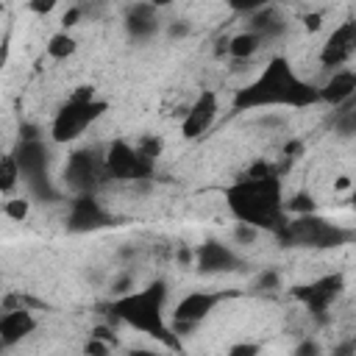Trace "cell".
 <instances>
[{
  "label": "cell",
  "instance_id": "obj_1",
  "mask_svg": "<svg viewBox=\"0 0 356 356\" xmlns=\"http://www.w3.org/2000/svg\"><path fill=\"white\" fill-rule=\"evenodd\" d=\"M320 103V86L303 81L284 56H273L267 67L242 89H236L231 106L234 111L250 108H270V106H289V108H309Z\"/></svg>",
  "mask_w": 356,
  "mask_h": 356
},
{
  "label": "cell",
  "instance_id": "obj_2",
  "mask_svg": "<svg viewBox=\"0 0 356 356\" xmlns=\"http://www.w3.org/2000/svg\"><path fill=\"white\" fill-rule=\"evenodd\" d=\"M222 195L236 222L270 231L275 239L284 234L289 214L281 175H242L231 186H225Z\"/></svg>",
  "mask_w": 356,
  "mask_h": 356
},
{
  "label": "cell",
  "instance_id": "obj_3",
  "mask_svg": "<svg viewBox=\"0 0 356 356\" xmlns=\"http://www.w3.org/2000/svg\"><path fill=\"white\" fill-rule=\"evenodd\" d=\"M164 300H167V284L161 278L150 281L147 286L120 295L114 298L106 312L111 320H120L147 337H153L156 342H161L170 350H181V337L172 331V325L164 317Z\"/></svg>",
  "mask_w": 356,
  "mask_h": 356
},
{
  "label": "cell",
  "instance_id": "obj_4",
  "mask_svg": "<svg viewBox=\"0 0 356 356\" xmlns=\"http://www.w3.org/2000/svg\"><path fill=\"white\" fill-rule=\"evenodd\" d=\"M281 245L286 248H314V250H328V248H342L356 242V228H342L331 222L328 217L320 214H298L289 217L284 234L278 236Z\"/></svg>",
  "mask_w": 356,
  "mask_h": 356
},
{
  "label": "cell",
  "instance_id": "obj_5",
  "mask_svg": "<svg viewBox=\"0 0 356 356\" xmlns=\"http://www.w3.org/2000/svg\"><path fill=\"white\" fill-rule=\"evenodd\" d=\"M108 103L100 100L95 95L92 86H81L53 117L50 122V139L56 145H67V142H75L95 120H100L106 114Z\"/></svg>",
  "mask_w": 356,
  "mask_h": 356
},
{
  "label": "cell",
  "instance_id": "obj_6",
  "mask_svg": "<svg viewBox=\"0 0 356 356\" xmlns=\"http://www.w3.org/2000/svg\"><path fill=\"white\" fill-rule=\"evenodd\" d=\"M11 153L19 164L22 181L28 184L31 195L36 200H56L58 192H56V186L50 184V175H47V164H50L47 145L42 139H19Z\"/></svg>",
  "mask_w": 356,
  "mask_h": 356
},
{
  "label": "cell",
  "instance_id": "obj_7",
  "mask_svg": "<svg viewBox=\"0 0 356 356\" xmlns=\"http://www.w3.org/2000/svg\"><path fill=\"white\" fill-rule=\"evenodd\" d=\"M106 181H108L106 153H100L97 147H78L67 156L64 184L75 195H95Z\"/></svg>",
  "mask_w": 356,
  "mask_h": 356
},
{
  "label": "cell",
  "instance_id": "obj_8",
  "mask_svg": "<svg viewBox=\"0 0 356 356\" xmlns=\"http://www.w3.org/2000/svg\"><path fill=\"white\" fill-rule=\"evenodd\" d=\"M239 292H234V289H217V292H206V289H197V292H189V295H184L178 303H175V309H172V331L178 334V337H184V334H189L197 323H203L222 300H228V298H236Z\"/></svg>",
  "mask_w": 356,
  "mask_h": 356
},
{
  "label": "cell",
  "instance_id": "obj_9",
  "mask_svg": "<svg viewBox=\"0 0 356 356\" xmlns=\"http://www.w3.org/2000/svg\"><path fill=\"white\" fill-rule=\"evenodd\" d=\"M106 167H108V178L114 181H145L153 175L156 161L147 159L136 145L125 139H114L106 150Z\"/></svg>",
  "mask_w": 356,
  "mask_h": 356
},
{
  "label": "cell",
  "instance_id": "obj_10",
  "mask_svg": "<svg viewBox=\"0 0 356 356\" xmlns=\"http://www.w3.org/2000/svg\"><path fill=\"white\" fill-rule=\"evenodd\" d=\"M342 289H345V275L342 273H325V275H320V278H314L309 284L292 286L289 292L312 317L323 320L325 312L331 309V303L342 295Z\"/></svg>",
  "mask_w": 356,
  "mask_h": 356
},
{
  "label": "cell",
  "instance_id": "obj_11",
  "mask_svg": "<svg viewBox=\"0 0 356 356\" xmlns=\"http://www.w3.org/2000/svg\"><path fill=\"white\" fill-rule=\"evenodd\" d=\"M117 225V217L97 200V195H75L67 214V231L70 234H89Z\"/></svg>",
  "mask_w": 356,
  "mask_h": 356
},
{
  "label": "cell",
  "instance_id": "obj_12",
  "mask_svg": "<svg viewBox=\"0 0 356 356\" xmlns=\"http://www.w3.org/2000/svg\"><path fill=\"white\" fill-rule=\"evenodd\" d=\"M353 56H356V19H345L325 36L320 47V64L337 72V67L348 64Z\"/></svg>",
  "mask_w": 356,
  "mask_h": 356
},
{
  "label": "cell",
  "instance_id": "obj_13",
  "mask_svg": "<svg viewBox=\"0 0 356 356\" xmlns=\"http://www.w3.org/2000/svg\"><path fill=\"white\" fill-rule=\"evenodd\" d=\"M195 267L203 275H217V273H236L245 267V261L222 242L206 239L203 245L195 248Z\"/></svg>",
  "mask_w": 356,
  "mask_h": 356
},
{
  "label": "cell",
  "instance_id": "obj_14",
  "mask_svg": "<svg viewBox=\"0 0 356 356\" xmlns=\"http://www.w3.org/2000/svg\"><path fill=\"white\" fill-rule=\"evenodd\" d=\"M217 111H220L217 92H214V89H203V92L192 100V106L186 108V114H184V122H181L184 139H197V136H203V134L211 128V122L217 120Z\"/></svg>",
  "mask_w": 356,
  "mask_h": 356
},
{
  "label": "cell",
  "instance_id": "obj_15",
  "mask_svg": "<svg viewBox=\"0 0 356 356\" xmlns=\"http://www.w3.org/2000/svg\"><path fill=\"white\" fill-rule=\"evenodd\" d=\"M122 25L128 31L131 39H150L161 31V17H159V8L153 3H134L125 8V17H122Z\"/></svg>",
  "mask_w": 356,
  "mask_h": 356
},
{
  "label": "cell",
  "instance_id": "obj_16",
  "mask_svg": "<svg viewBox=\"0 0 356 356\" xmlns=\"http://www.w3.org/2000/svg\"><path fill=\"white\" fill-rule=\"evenodd\" d=\"M356 97V72L353 70H337L328 75V81L320 86V103L328 106H345Z\"/></svg>",
  "mask_w": 356,
  "mask_h": 356
},
{
  "label": "cell",
  "instance_id": "obj_17",
  "mask_svg": "<svg viewBox=\"0 0 356 356\" xmlns=\"http://www.w3.org/2000/svg\"><path fill=\"white\" fill-rule=\"evenodd\" d=\"M33 331H36L33 312H3V317H0V345L3 348H14Z\"/></svg>",
  "mask_w": 356,
  "mask_h": 356
},
{
  "label": "cell",
  "instance_id": "obj_18",
  "mask_svg": "<svg viewBox=\"0 0 356 356\" xmlns=\"http://www.w3.org/2000/svg\"><path fill=\"white\" fill-rule=\"evenodd\" d=\"M245 31H253L256 36H261V42L264 39H275V36L284 33V17H281V11L275 6H261L248 17Z\"/></svg>",
  "mask_w": 356,
  "mask_h": 356
},
{
  "label": "cell",
  "instance_id": "obj_19",
  "mask_svg": "<svg viewBox=\"0 0 356 356\" xmlns=\"http://www.w3.org/2000/svg\"><path fill=\"white\" fill-rule=\"evenodd\" d=\"M259 47H261V36H256L253 31H239V33H234L228 39V56L231 58H239V61L250 58Z\"/></svg>",
  "mask_w": 356,
  "mask_h": 356
},
{
  "label": "cell",
  "instance_id": "obj_20",
  "mask_svg": "<svg viewBox=\"0 0 356 356\" xmlns=\"http://www.w3.org/2000/svg\"><path fill=\"white\" fill-rule=\"evenodd\" d=\"M47 56L50 58H56V61H64V58H70L75 50H78V42H75V36L72 33H67V31H58V33H53L50 39H47Z\"/></svg>",
  "mask_w": 356,
  "mask_h": 356
},
{
  "label": "cell",
  "instance_id": "obj_21",
  "mask_svg": "<svg viewBox=\"0 0 356 356\" xmlns=\"http://www.w3.org/2000/svg\"><path fill=\"white\" fill-rule=\"evenodd\" d=\"M19 178H22V172H19V164H17L14 153H3V159H0V192L11 195Z\"/></svg>",
  "mask_w": 356,
  "mask_h": 356
},
{
  "label": "cell",
  "instance_id": "obj_22",
  "mask_svg": "<svg viewBox=\"0 0 356 356\" xmlns=\"http://www.w3.org/2000/svg\"><path fill=\"white\" fill-rule=\"evenodd\" d=\"M44 303L31 298V295H22V292H8L3 298V312H33V309H42Z\"/></svg>",
  "mask_w": 356,
  "mask_h": 356
},
{
  "label": "cell",
  "instance_id": "obj_23",
  "mask_svg": "<svg viewBox=\"0 0 356 356\" xmlns=\"http://www.w3.org/2000/svg\"><path fill=\"white\" fill-rule=\"evenodd\" d=\"M28 211H31V200H25V197H8L3 203V214L17 220V222H22L28 217Z\"/></svg>",
  "mask_w": 356,
  "mask_h": 356
},
{
  "label": "cell",
  "instance_id": "obj_24",
  "mask_svg": "<svg viewBox=\"0 0 356 356\" xmlns=\"http://www.w3.org/2000/svg\"><path fill=\"white\" fill-rule=\"evenodd\" d=\"M278 286H281V275H278V270H273V267L261 270V273L256 275V281H253V289H256V292H275Z\"/></svg>",
  "mask_w": 356,
  "mask_h": 356
},
{
  "label": "cell",
  "instance_id": "obj_25",
  "mask_svg": "<svg viewBox=\"0 0 356 356\" xmlns=\"http://www.w3.org/2000/svg\"><path fill=\"white\" fill-rule=\"evenodd\" d=\"M314 211V200L306 192H298L292 200H286V214L298 217V214H312Z\"/></svg>",
  "mask_w": 356,
  "mask_h": 356
},
{
  "label": "cell",
  "instance_id": "obj_26",
  "mask_svg": "<svg viewBox=\"0 0 356 356\" xmlns=\"http://www.w3.org/2000/svg\"><path fill=\"white\" fill-rule=\"evenodd\" d=\"M334 125H337V131H339V134H356V106L342 108Z\"/></svg>",
  "mask_w": 356,
  "mask_h": 356
},
{
  "label": "cell",
  "instance_id": "obj_27",
  "mask_svg": "<svg viewBox=\"0 0 356 356\" xmlns=\"http://www.w3.org/2000/svg\"><path fill=\"white\" fill-rule=\"evenodd\" d=\"M259 353H261V345L259 342H250V339L236 342V345H231L225 350V356H259Z\"/></svg>",
  "mask_w": 356,
  "mask_h": 356
},
{
  "label": "cell",
  "instance_id": "obj_28",
  "mask_svg": "<svg viewBox=\"0 0 356 356\" xmlns=\"http://www.w3.org/2000/svg\"><path fill=\"white\" fill-rule=\"evenodd\" d=\"M292 356H323V348H320V342H317V339L306 337V339H300V342L295 345Z\"/></svg>",
  "mask_w": 356,
  "mask_h": 356
},
{
  "label": "cell",
  "instance_id": "obj_29",
  "mask_svg": "<svg viewBox=\"0 0 356 356\" xmlns=\"http://www.w3.org/2000/svg\"><path fill=\"white\" fill-rule=\"evenodd\" d=\"M256 236H259V228L245 225V222H236V228H234V239H236L239 245H250Z\"/></svg>",
  "mask_w": 356,
  "mask_h": 356
},
{
  "label": "cell",
  "instance_id": "obj_30",
  "mask_svg": "<svg viewBox=\"0 0 356 356\" xmlns=\"http://www.w3.org/2000/svg\"><path fill=\"white\" fill-rule=\"evenodd\" d=\"M81 14H83V8H81V6H72V8H67V11H64V17H61V25H64V31H67V28H72V25H78Z\"/></svg>",
  "mask_w": 356,
  "mask_h": 356
},
{
  "label": "cell",
  "instance_id": "obj_31",
  "mask_svg": "<svg viewBox=\"0 0 356 356\" xmlns=\"http://www.w3.org/2000/svg\"><path fill=\"white\" fill-rule=\"evenodd\" d=\"M320 25H323V14H320V11H314V14H306V17H303V28H306V31H312V33H314V31H320Z\"/></svg>",
  "mask_w": 356,
  "mask_h": 356
},
{
  "label": "cell",
  "instance_id": "obj_32",
  "mask_svg": "<svg viewBox=\"0 0 356 356\" xmlns=\"http://www.w3.org/2000/svg\"><path fill=\"white\" fill-rule=\"evenodd\" d=\"M331 356H356V339H348V342H339L334 348Z\"/></svg>",
  "mask_w": 356,
  "mask_h": 356
},
{
  "label": "cell",
  "instance_id": "obj_33",
  "mask_svg": "<svg viewBox=\"0 0 356 356\" xmlns=\"http://www.w3.org/2000/svg\"><path fill=\"white\" fill-rule=\"evenodd\" d=\"M167 33L175 39V36H186L189 33V25L181 19V22H170V28H167Z\"/></svg>",
  "mask_w": 356,
  "mask_h": 356
},
{
  "label": "cell",
  "instance_id": "obj_34",
  "mask_svg": "<svg viewBox=\"0 0 356 356\" xmlns=\"http://www.w3.org/2000/svg\"><path fill=\"white\" fill-rule=\"evenodd\" d=\"M53 8H56L53 0H47V3H31V11H36V14H47V11H53Z\"/></svg>",
  "mask_w": 356,
  "mask_h": 356
},
{
  "label": "cell",
  "instance_id": "obj_35",
  "mask_svg": "<svg viewBox=\"0 0 356 356\" xmlns=\"http://www.w3.org/2000/svg\"><path fill=\"white\" fill-rule=\"evenodd\" d=\"M128 356H167V353H161V350H150V348H134Z\"/></svg>",
  "mask_w": 356,
  "mask_h": 356
},
{
  "label": "cell",
  "instance_id": "obj_36",
  "mask_svg": "<svg viewBox=\"0 0 356 356\" xmlns=\"http://www.w3.org/2000/svg\"><path fill=\"white\" fill-rule=\"evenodd\" d=\"M348 184H350V181H348V175H342V178H339V181H337V189H345V186H348Z\"/></svg>",
  "mask_w": 356,
  "mask_h": 356
},
{
  "label": "cell",
  "instance_id": "obj_37",
  "mask_svg": "<svg viewBox=\"0 0 356 356\" xmlns=\"http://www.w3.org/2000/svg\"><path fill=\"white\" fill-rule=\"evenodd\" d=\"M350 206H353V211H356V189L350 192Z\"/></svg>",
  "mask_w": 356,
  "mask_h": 356
},
{
  "label": "cell",
  "instance_id": "obj_38",
  "mask_svg": "<svg viewBox=\"0 0 356 356\" xmlns=\"http://www.w3.org/2000/svg\"><path fill=\"white\" fill-rule=\"evenodd\" d=\"M353 339H356V337H353Z\"/></svg>",
  "mask_w": 356,
  "mask_h": 356
}]
</instances>
